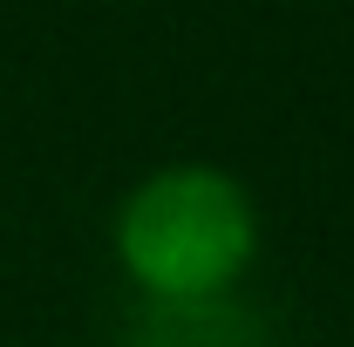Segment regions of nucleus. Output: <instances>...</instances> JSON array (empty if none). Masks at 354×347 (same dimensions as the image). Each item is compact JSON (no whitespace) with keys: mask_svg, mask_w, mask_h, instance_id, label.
Returning <instances> with one entry per match:
<instances>
[{"mask_svg":"<svg viewBox=\"0 0 354 347\" xmlns=\"http://www.w3.org/2000/svg\"><path fill=\"white\" fill-rule=\"evenodd\" d=\"M266 252L252 184L212 157L143 171L109 205V265L136 306H205L245 293Z\"/></svg>","mask_w":354,"mask_h":347,"instance_id":"1","label":"nucleus"},{"mask_svg":"<svg viewBox=\"0 0 354 347\" xmlns=\"http://www.w3.org/2000/svg\"><path fill=\"white\" fill-rule=\"evenodd\" d=\"M136 347H259V313L245 293L205 306H136Z\"/></svg>","mask_w":354,"mask_h":347,"instance_id":"2","label":"nucleus"}]
</instances>
